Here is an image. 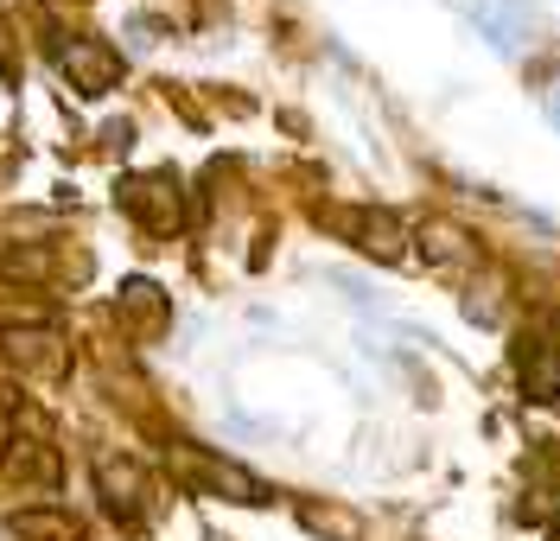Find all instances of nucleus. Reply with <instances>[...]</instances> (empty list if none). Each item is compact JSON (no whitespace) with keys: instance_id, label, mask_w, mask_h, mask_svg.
<instances>
[{"instance_id":"1","label":"nucleus","mask_w":560,"mask_h":541,"mask_svg":"<svg viewBox=\"0 0 560 541\" xmlns=\"http://www.w3.org/2000/svg\"><path fill=\"white\" fill-rule=\"evenodd\" d=\"M173 478L191 497H217V504H243V509L275 504V491L255 471L236 466V459H223V452H210V446H198V439H178L173 446Z\"/></svg>"},{"instance_id":"2","label":"nucleus","mask_w":560,"mask_h":541,"mask_svg":"<svg viewBox=\"0 0 560 541\" xmlns=\"http://www.w3.org/2000/svg\"><path fill=\"white\" fill-rule=\"evenodd\" d=\"M115 204L135 216L140 230H153V236H178V223H185V191H178V173H135V179H121Z\"/></svg>"},{"instance_id":"3","label":"nucleus","mask_w":560,"mask_h":541,"mask_svg":"<svg viewBox=\"0 0 560 541\" xmlns=\"http://www.w3.org/2000/svg\"><path fill=\"white\" fill-rule=\"evenodd\" d=\"M58 71L70 77L77 96H108L121 83V51L103 38H77V45H58Z\"/></svg>"},{"instance_id":"4","label":"nucleus","mask_w":560,"mask_h":541,"mask_svg":"<svg viewBox=\"0 0 560 541\" xmlns=\"http://www.w3.org/2000/svg\"><path fill=\"white\" fill-rule=\"evenodd\" d=\"M96 484H103V504L115 522H147L153 516V484L135 459H96Z\"/></svg>"},{"instance_id":"5","label":"nucleus","mask_w":560,"mask_h":541,"mask_svg":"<svg viewBox=\"0 0 560 541\" xmlns=\"http://www.w3.org/2000/svg\"><path fill=\"white\" fill-rule=\"evenodd\" d=\"M471 20H478V33H485L497 51H510V58L535 38V7H528V0H471Z\"/></svg>"},{"instance_id":"6","label":"nucleus","mask_w":560,"mask_h":541,"mask_svg":"<svg viewBox=\"0 0 560 541\" xmlns=\"http://www.w3.org/2000/svg\"><path fill=\"white\" fill-rule=\"evenodd\" d=\"M115 319L128 325L135 338H160V331L173 325V299H166L160 281H121V293H115Z\"/></svg>"},{"instance_id":"7","label":"nucleus","mask_w":560,"mask_h":541,"mask_svg":"<svg viewBox=\"0 0 560 541\" xmlns=\"http://www.w3.org/2000/svg\"><path fill=\"white\" fill-rule=\"evenodd\" d=\"M516 383L528 401H560V344L555 338H516Z\"/></svg>"},{"instance_id":"8","label":"nucleus","mask_w":560,"mask_h":541,"mask_svg":"<svg viewBox=\"0 0 560 541\" xmlns=\"http://www.w3.org/2000/svg\"><path fill=\"white\" fill-rule=\"evenodd\" d=\"M0 351H7V363H20L26 376H65V338L51 331V325H38V331H0Z\"/></svg>"},{"instance_id":"9","label":"nucleus","mask_w":560,"mask_h":541,"mask_svg":"<svg viewBox=\"0 0 560 541\" xmlns=\"http://www.w3.org/2000/svg\"><path fill=\"white\" fill-rule=\"evenodd\" d=\"M338 230L345 236H357V249L363 255H376V261H401V243H408V230H401V216L395 211H350L338 216Z\"/></svg>"},{"instance_id":"10","label":"nucleus","mask_w":560,"mask_h":541,"mask_svg":"<svg viewBox=\"0 0 560 541\" xmlns=\"http://www.w3.org/2000/svg\"><path fill=\"white\" fill-rule=\"evenodd\" d=\"M20 541H83V522L58 504H26L13 522H7Z\"/></svg>"},{"instance_id":"11","label":"nucleus","mask_w":560,"mask_h":541,"mask_svg":"<svg viewBox=\"0 0 560 541\" xmlns=\"http://www.w3.org/2000/svg\"><path fill=\"white\" fill-rule=\"evenodd\" d=\"M420 243H427V261H440V268H478V249L458 223H427Z\"/></svg>"},{"instance_id":"12","label":"nucleus","mask_w":560,"mask_h":541,"mask_svg":"<svg viewBox=\"0 0 560 541\" xmlns=\"http://www.w3.org/2000/svg\"><path fill=\"white\" fill-rule=\"evenodd\" d=\"M300 522L313 536H338V541H363V522L350 509H318V504H300Z\"/></svg>"},{"instance_id":"13","label":"nucleus","mask_w":560,"mask_h":541,"mask_svg":"<svg viewBox=\"0 0 560 541\" xmlns=\"http://www.w3.org/2000/svg\"><path fill=\"white\" fill-rule=\"evenodd\" d=\"M528 478H535V497H555L560 504V439H541V446H535Z\"/></svg>"},{"instance_id":"14","label":"nucleus","mask_w":560,"mask_h":541,"mask_svg":"<svg viewBox=\"0 0 560 541\" xmlns=\"http://www.w3.org/2000/svg\"><path fill=\"white\" fill-rule=\"evenodd\" d=\"M548 121H555V128H560V83H555V90H548Z\"/></svg>"},{"instance_id":"15","label":"nucleus","mask_w":560,"mask_h":541,"mask_svg":"<svg viewBox=\"0 0 560 541\" xmlns=\"http://www.w3.org/2000/svg\"><path fill=\"white\" fill-rule=\"evenodd\" d=\"M0 38H7V26H0Z\"/></svg>"}]
</instances>
